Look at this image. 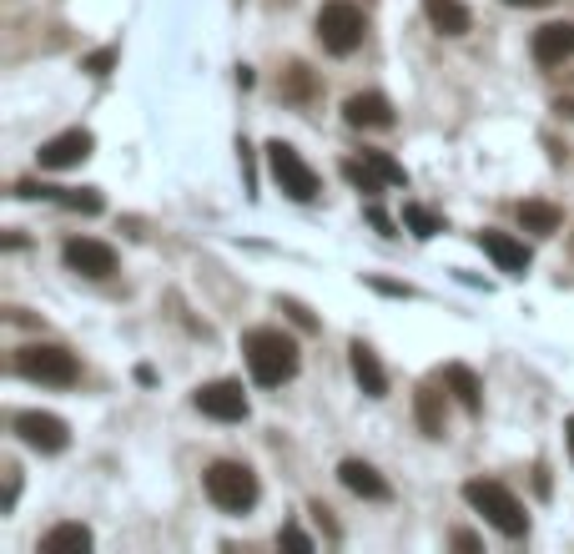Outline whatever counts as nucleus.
I'll use <instances>...</instances> for the list:
<instances>
[{"instance_id":"nucleus-25","label":"nucleus","mask_w":574,"mask_h":554,"mask_svg":"<svg viewBox=\"0 0 574 554\" xmlns=\"http://www.w3.org/2000/svg\"><path fill=\"white\" fill-rule=\"evenodd\" d=\"M283 92L292 96V101H308V96H313V76H308V67H287Z\"/></svg>"},{"instance_id":"nucleus-24","label":"nucleus","mask_w":574,"mask_h":554,"mask_svg":"<svg viewBox=\"0 0 574 554\" xmlns=\"http://www.w3.org/2000/svg\"><path fill=\"white\" fill-rule=\"evenodd\" d=\"M343 177H348L352 186H363L368 197H373V192H379V182H383V177L373 172V167H368V161H343Z\"/></svg>"},{"instance_id":"nucleus-19","label":"nucleus","mask_w":574,"mask_h":554,"mask_svg":"<svg viewBox=\"0 0 574 554\" xmlns=\"http://www.w3.org/2000/svg\"><path fill=\"white\" fill-rule=\"evenodd\" d=\"M414 413H418V429L429 438H444V394L433 388V383H423L414 394Z\"/></svg>"},{"instance_id":"nucleus-17","label":"nucleus","mask_w":574,"mask_h":554,"mask_svg":"<svg viewBox=\"0 0 574 554\" xmlns=\"http://www.w3.org/2000/svg\"><path fill=\"white\" fill-rule=\"evenodd\" d=\"M96 544V534L86 525H56L40 534V554H86Z\"/></svg>"},{"instance_id":"nucleus-12","label":"nucleus","mask_w":574,"mask_h":554,"mask_svg":"<svg viewBox=\"0 0 574 554\" xmlns=\"http://www.w3.org/2000/svg\"><path fill=\"white\" fill-rule=\"evenodd\" d=\"M529 51H535L539 67H564V61H574V21H549V26H539L535 40H529Z\"/></svg>"},{"instance_id":"nucleus-6","label":"nucleus","mask_w":574,"mask_h":554,"mask_svg":"<svg viewBox=\"0 0 574 554\" xmlns=\"http://www.w3.org/2000/svg\"><path fill=\"white\" fill-rule=\"evenodd\" d=\"M267 167H273V182L283 186L292 202L318 197V172L302 161V152L292 142H267Z\"/></svg>"},{"instance_id":"nucleus-5","label":"nucleus","mask_w":574,"mask_h":554,"mask_svg":"<svg viewBox=\"0 0 574 554\" xmlns=\"http://www.w3.org/2000/svg\"><path fill=\"white\" fill-rule=\"evenodd\" d=\"M318 40H323V51L333 56H352L358 46H363L368 26H363V11L352 5V0H327L323 11H318Z\"/></svg>"},{"instance_id":"nucleus-28","label":"nucleus","mask_w":574,"mask_h":554,"mask_svg":"<svg viewBox=\"0 0 574 554\" xmlns=\"http://www.w3.org/2000/svg\"><path fill=\"white\" fill-rule=\"evenodd\" d=\"M283 313H292V323H298V328H308V333L318 328V317L308 313V308H302V303H292V298H287V303H283Z\"/></svg>"},{"instance_id":"nucleus-32","label":"nucleus","mask_w":574,"mask_h":554,"mask_svg":"<svg viewBox=\"0 0 574 554\" xmlns=\"http://www.w3.org/2000/svg\"><path fill=\"white\" fill-rule=\"evenodd\" d=\"M554 111H560V117H574V101H554Z\"/></svg>"},{"instance_id":"nucleus-10","label":"nucleus","mask_w":574,"mask_h":554,"mask_svg":"<svg viewBox=\"0 0 574 554\" xmlns=\"http://www.w3.org/2000/svg\"><path fill=\"white\" fill-rule=\"evenodd\" d=\"M61 257H65V267L81 273V277H111L117 273V252L96 238H65Z\"/></svg>"},{"instance_id":"nucleus-8","label":"nucleus","mask_w":574,"mask_h":554,"mask_svg":"<svg viewBox=\"0 0 574 554\" xmlns=\"http://www.w3.org/2000/svg\"><path fill=\"white\" fill-rule=\"evenodd\" d=\"M192 404L207 413V419H217V423H242V419H248V394H242V383H237V378L202 383Z\"/></svg>"},{"instance_id":"nucleus-2","label":"nucleus","mask_w":574,"mask_h":554,"mask_svg":"<svg viewBox=\"0 0 574 554\" xmlns=\"http://www.w3.org/2000/svg\"><path fill=\"white\" fill-rule=\"evenodd\" d=\"M464 499H469V509H479V515L489 519L504 540H524V534H529V515H524V504L514 499L499 479H469V484H464Z\"/></svg>"},{"instance_id":"nucleus-22","label":"nucleus","mask_w":574,"mask_h":554,"mask_svg":"<svg viewBox=\"0 0 574 554\" xmlns=\"http://www.w3.org/2000/svg\"><path fill=\"white\" fill-rule=\"evenodd\" d=\"M404 222L414 227V238H433V232H444V222H439L429 207H418V202H408V207H404Z\"/></svg>"},{"instance_id":"nucleus-29","label":"nucleus","mask_w":574,"mask_h":554,"mask_svg":"<svg viewBox=\"0 0 574 554\" xmlns=\"http://www.w3.org/2000/svg\"><path fill=\"white\" fill-rule=\"evenodd\" d=\"M454 544H458V550H479V540H474L469 529H458V534H454Z\"/></svg>"},{"instance_id":"nucleus-20","label":"nucleus","mask_w":574,"mask_h":554,"mask_svg":"<svg viewBox=\"0 0 574 554\" xmlns=\"http://www.w3.org/2000/svg\"><path fill=\"white\" fill-rule=\"evenodd\" d=\"M519 222H524V232H535V238H554L564 217L554 202H519Z\"/></svg>"},{"instance_id":"nucleus-27","label":"nucleus","mask_w":574,"mask_h":554,"mask_svg":"<svg viewBox=\"0 0 574 554\" xmlns=\"http://www.w3.org/2000/svg\"><path fill=\"white\" fill-rule=\"evenodd\" d=\"M277 544H292V550H313V540H308L298 525H283V529H277Z\"/></svg>"},{"instance_id":"nucleus-3","label":"nucleus","mask_w":574,"mask_h":554,"mask_svg":"<svg viewBox=\"0 0 574 554\" xmlns=\"http://www.w3.org/2000/svg\"><path fill=\"white\" fill-rule=\"evenodd\" d=\"M202 484H207V499L217 509H227V515H248L252 504H258V474L237 459H217L202 474Z\"/></svg>"},{"instance_id":"nucleus-30","label":"nucleus","mask_w":574,"mask_h":554,"mask_svg":"<svg viewBox=\"0 0 574 554\" xmlns=\"http://www.w3.org/2000/svg\"><path fill=\"white\" fill-rule=\"evenodd\" d=\"M504 5H524V11H539V5H554V0H504Z\"/></svg>"},{"instance_id":"nucleus-16","label":"nucleus","mask_w":574,"mask_h":554,"mask_svg":"<svg viewBox=\"0 0 574 554\" xmlns=\"http://www.w3.org/2000/svg\"><path fill=\"white\" fill-rule=\"evenodd\" d=\"M423 15H429V26L439 36H469V26H474L464 0H423Z\"/></svg>"},{"instance_id":"nucleus-23","label":"nucleus","mask_w":574,"mask_h":554,"mask_svg":"<svg viewBox=\"0 0 574 554\" xmlns=\"http://www.w3.org/2000/svg\"><path fill=\"white\" fill-rule=\"evenodd\" d=\"M363 161H368V167H373V172H379L388 186H404V182H408V172H404V167H398L393 157H383V152H363Z\"/></svg>"},{"instance_id":"nucleus-7","label":"nucleus","mask_w":574,"mask_h":554,"mask_svg":"<svg viewBox=\"0 0 574 554\" xmlns=\"http://www.w3.org/2000/svg\"><path fill=\"white\" fill-rule=\"evenodd\" d=\"M15 434H21V444L36 454H61L65 444H71V429H65L56 413H40V409H26V413H15Z\"/></svg>"},{"instance_id":"nucleus-4","label":"nucleus","mask_w":574,"mask_h":554,"mask_svg":"<svg viewBox=\"0 0 574 554\" xmlns=\"http://www.w3.org/2000/svg\"><path fill=\"white\" fill-rule=\"evenodd\" d=\"M15 373L31 383H46V388H71L81 378L76 353L61 344H26L15 348Z\"/></svg>"},{"instance_id":"nucleus-15","label":"nucleus","mask_w":574,"mask_h":554,"mask_svg":"<svg viewBox=\"0 0 574 554\" xmlns=\"http://www.w3.org/2000/svg\"><path fill=\"white\" fill-rule=\"evenodd\" d=\"M338 479H343V489H348V494H358V499H388V494H393L388 479H383L373 463H363V459H343L338 463Z\"/></svg>"},{"instance_id":"nucleus-13","label":"nucleus","mask_w":574,"mask_h":554,"mask_svg":"<svg viewBox=\"0 0 574 554\" xmlns=\"http://www.w3.org/2000/svg\"><path fill=\"white\" fill-rule=\"evenodd\" d=\"M479 248L499 263V273H510V277L529 273V248H524L519 238H510V232H494V227H483V232H479Z\"/></svg>"},{"instance_id":"nucleus-14","label":"nucleus","mask_w":574,"mask_h":554,"mask_svg":"<svg viewBox=\"0 0 574 554\" xmlns=\"http://www.w3.org/2000/svg\"><path fill=\"white\" fill-rule=\"evenodd\" d=\"M348 363H352V378H358V388H363L368 398H383V394H388V373H383L379 353H373L363 338H352V344H348Z\"/></svg>"},{"instance_id":"nucleus-26","label":"nucleus","mask_w":574,"mask_h":554,"mask_svg":"<svg viewBox=\"0 0 574 554\" xmlns=\"http://www.w3.org/2000/svg\"><path fill=\"white\" fill-rule=\"evenodd\" d=\"M111 67H117V51H92L81 61V71H92V76H106Z\"/></svg>"},{"instance_id":"nucleus-1","label":"nucleus","mask_w":574,"mask_h":554,"mask_svg":"<svg viewBox=\"0 0 574 554\" xmlns=\"http://www.w3.org/2000/svg\"><path fill=\"white\" fill-rule=\"evenodd\" d=\"M242 353H248V369L262 388H283L302 363L298 344H292L283 328H252L248 338H242Z\"/></svg>"},{"instance_id":"nucleus-9","label":"nucleus","mask_w":574,"mask_h":554,"mask_svg":"<svg viewBox=\"0 0 574 554\" xmlns=\"http://www.w3.org/2000/svg\"><path fill=\"white\" fill-rule=\"evenodd\" d=\"M92 146H96V136L86 127H71V132L40 142L36 161H40V172H65V167H81V161L92 157Z\"/></svg>"},{"instance_id":"nucleus-11","label":"nucleus","mask_w":574,"mask_h":554,"mask_svg":"<svg viewBox=\"0 0 574 554\" xmlns=\"http://www.w3.org/2000/svg\"><path fill=\"white\" fill-rule=\"evenodd\" d=\"M343 121L358 127V132H388L393 106H388V96H379V92H352L348 101H343Z\"/></svg>"},{"instance_id":"nucleus-18","label":"nucleus","mask_w":574,"mask_h":554,"mask_svg":"<svg viewBox=\"0 0 574 554\" xmlns=\"http://www.w3.org/2000/svg\"><path fill=\"white\" fill-rule=\"evenodd\" d=\"M444 388L458 398V409H469V413L483 409V388H479V378H474V369H464V363H449L444 369Z\"/></svg>"},{"instance_id":"nucleus-21","label":"nucleus","mask_w":574,"mask_h":554,"mask_svg":"<svg viewBox=\"0 0 574 554\" xmlns=\"http://www.w3.org/2000/svg\"><path fill=\"white\" fill-rule=\"evenodd\" d=\"M51 202H61L65 212H86V217H96V212L106 207L96 186H56V197H51Z\"/></svg>"},{"instance_id":"nucleus-31","label":"nucleus","mask_w":574,"mask_h":554,"mask_svg":"<svg viewBox=\"0 0 574 554\" xmlns=\"http://www.w3.org/2000/svg\"><path fill=\"white\" fill-rule=\"evenodd\" d=\"M564 444H570V459H574V419L564 423Z\"/></svg>"}]
</instances>
